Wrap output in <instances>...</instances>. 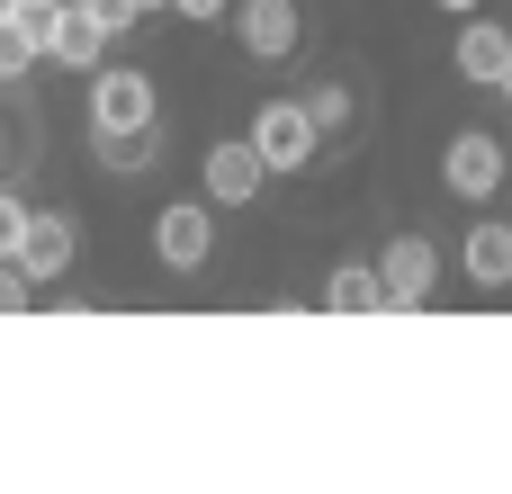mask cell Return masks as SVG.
I'll list each match as a JSON object with an SVG mask.
<instances>
[{
  "label": "cell",
  "instance_id": "obj_22",
  "mask_svg": "<svg viewBox=\"0 0 512 494\" xmlns=\"http://www.w3.org/2000/svg\"><path fill=\"white\" fill-rule=\"evenodd\" d=\"M9 9H18V0H0V18H9Z\"/></svg>",
  "mask_w": 512,
  "mask_h": 494
},
{
  "label": "cell",
  "instance_id": "obj_16",
  "mask_svg": "<svg viewBox=\"0 0 512 494\" xmlns=\"http://www.w3.org/2000/svg\"><path fill=\"white\" fill-rule=\"evenodd\" d=\"M306 108H315V126H324V135H333V126H351V90H342V81H324Z\"/></svg>",
  "mask_w": 512,
  "mask_h": 494
},
{
  "label": "cell",
  "instance_id": "obj_13",
  "mask_svg": "<svg viewBox=\"0 0 512 494\" xmlns=\"http://www.w3.org/2000/svg\"><path fill=\"white\" fill-rule=\"evenodd\" d=\"M36 54H45V45H36V27L9 9V18H0V81H27V72H36Z\"/></svg>",
  "mask_w": 512,
  "mask_h": 494
},
{
  "label": "cell",
  "instance_id": "obj_18",
  "mask_svg": "<svg viewBox=\"0 0 512 494\" xmlns=\"http://www.w3.org/2000/svg\"><path fill=\"white\" fill-rule=\"evenodd\" d=\"M81 9H90V18H99V27H108V36H126V27H135V18H144V0H81Z\"/></svg>",
  "mask_w": 512,
  "mask_h": 494
},
{
  "label": "cell",
  "instance_id": "obj_11",
  "mask_svg": "<svg viewBox=\"0 0 512 494\" xmlns=\"http://www.w3.org/2000/svg\"><path fill=\"white\" fill-rule=\"evenodd\" d=\"M45 54H54V63H72V72H99V54H108V27H99V18H90V9L72 0V9L54 18V36H45Z\"/></svg>",
  "mask_w": 512,
  "mask_h": 494
},
{
  "label": "cell",
  "instance_id": "obj_1",
  "mask_svg": "<svg viewBox=\"0 0 512 494\" xmlns=\"http://www.w3.org/2000/svg\"><path fill=\"white\" fill-rule=\"evenodd\" d=\"M144 126H162L153 72H135V63H108V72H90V135H144Z\"/></svg>",
  "mask_w": 512,
  "mask_h": 494
},
{
  "label": "cell",
  "instance_id": "obj_19",
  "mask_svg": "<svg viewBox=\"0 0 512 494\" xmlns=\"http://www.w3.org/2000/svg\"><path fill=\"white\" fill-rule=\"evenodd\" d=\"M180 18H225V0H171Z\"/></svg>",
  "mask_w": 512,
  "mask_h": 494
},
{
  "label": "cell",
  "instance_id": "obj_20",
  "mask_svg": "<svg viewBox=\"0 0 512 494\" xmlns=\"http://www.w3.org/2000/svg\"><path fill=\"white\" fill-rule=\"evenodd\" d=\"M441 9H486V0H441Z\"/></svg>",
  "mask_w": 512,
  "mask_h": 494
},
{
  "label": "cell",
  "instance_id": "obj_23",
  "mask_svg": "<svg viewBox=\"0 0 512 494\" xmlns=\"http://www.w3.org/2000/svg\"><path fill=\"white\" fill-rule=\"evenodd\" d=\"M504 99H512V72H504Z\"/></svg>",
  "mask_w": 512,
  "mask_h": 494
},
{
  "label": "cell",
  "instance_id": "obj_4",
  "mask_svg": "<svg viewBox=\"0 0 512 494\" xmlns=\"http://www.w3.org/2000/svg\"><path fill=\"white\" fill-rule=\"evenodd\" d=\"M441 180H450V198H468V207H477V198H495V189L512 180V153L495 144V135H477V126H468V135H450Z\"/></svg>",
  "mask_w": 512,
  "mask_h": 494
},
{
  "label": "cell",
  "instance_id": "obj_10",
  "mask_svg": "<svg viewBox=\"0 0 512 494\" xmlns=\"http://www.w3.org/2000/svg\"><path fill=\"white\" fill-rule=\"evenodd\" d=\"M450 63H459L468 81L504 90V72H512V36L495 27V18H468V27H459V45H450Z\"/></svg>",
  "mask_w": 512,
  "mask_h": 494
},
{
  "label": "cell",
  "instance_id": "obj_7",
  "mask_svg": "<svg viewBox=\"0 0 512 494\" xmlns=\"http://www.w3.org/2000/svg\"><path fill=\"white\" fill-rule=\"evenodd\" d=\"M234 36H243V54L252 63H279V54H297V0H243L234 9Z\"/></svg>",
  "mask_w": 512,
  "mask_h": 494
},
{
  "label": "cell",
  "instance_id": "obj_15",
  "mask_svg": "<svg viewBox=\"0 0 512 494\" xmlns=\"http://www.w3.org/2000/svg\"><path fill=\"white\" fill-rule=\"evenodd\" d=\"M27 225H36V207H27L18 189H0V261H18V243H27Z\"/></svg>",
  "mask_w": 512,
  "mask_h": 494
},
{
  "label": "cell",
  "instance_id": "obj_9",
  "mask_svg": "<svg viewBox=\"0 0 512 494\" xmlns=\"http://www.w3.org/2000/svg\"><path fill=\"white\" fill-rule=\"evenodd\" d=\"M315 306H333V315H396V288H387V270L378 261H342L333 279H324V297Z\"/></svg>",
  "mask_w": 512,
  "mask_h": 494
},
{
  "label": "cell",
  "instance_id": "obj_2",
  "mask_svg": "<svg viewBox=\"0 0 512 494\" xmlns=\"http://www.w3.org/2000/svg\"><path fill=\"white\" fill-rule=\"evenodd\" d=\"M252 144H261V162H270V171H306V162H315V144H324V126H315V108L270 99V108L252 117Z\"/></svg>",
  "mask_w": 512,
  "mask_h": 494
},
{
  "label": "cell",
  "instance_id": "obj_17",
  "mask_svg": "<svg viewBox=\"0 0 512 494\" xmlns=\"http://www.w3.org/2000/svg\"><path fill=\"white\" fill-rule=\"evenodd\" d=\"M27 306H36V279L18 261H0V315H27Z\"/></svg>",
  "mask_w": 512,
  "mask_h": 494
},
{
  "label": "cell",
  "instance_id": "obj_12",
  "mask_svg": "<svg viewBox=\"0 0 512 494\" xmlns=\"http://www.w3.org/2000/svg\"><path fill=\"white\" fill-rule=\"evenodd\" d=\"M459 270H468L477 288H512V225H468Z\"/></svg>",
  "mask_w": 512,
  "mask_h": 494
},
{
  "label": "cell",
  "instance_id": "obj_5",
  "mask_svg": "<svg viewBox=\"0 0 512 494\" xmlns=\"http://www.w3.org/2000/svg\"><path fill=\"white\" fill-rule=\"evenodd\" d=\"M198 180H207V198H216V207H252V198H261V180H270V162H261V144H252V135H234V144H207Z\"/></svg>",
  "mask_w": 512,
  "mask_h": 494
},
{
  "label": "cell",
  "instance_id": "obj_6",
  "mask_svg": "<svg viewBox=\"0 0 512 494\" xmlns=\"http://www.w3.org/2000/svg\"><path fill=\"white\" fill-rule=\"evenodd\" d=\"M378 270H387V288H396V315H414V306H432V288H441V252H432L423 234H396Z\"/></svg>",
  "mask_w": 512,
  "mask_h": 494
},
{
  "label": "cell",
  "instance_id": "obj_21",
  "mask_svg": "<svg viewBox=\"0 0 512 494\" xmlns=\"http://www.w3.org/2000/svg\"><path fill=\"white\" fill-rule=\"evenodd\" d=\"M144 9H171V0H144Z\"/></svg>",
  "mask_w": 512,
  "mask_h": 494
},
{
  "label": "cell",
  "instance_id": "obj_8",
  "mask_svg": "<svg viewBox=\"0 0 512 494\" xmlns=\"http://www.w3.org/2000/svg\"><path fill=\"white\" fill-rule=\"evenodd\" d=\"M72 252H81V234H72V216H54V207H36V225H27V243H18V270L45 288V279H63L72 270Z\"/></svg>",
  "mask_w": 512,
  "mask_h": 494
},
{
  "label": "cell",
  "instance_id": "obj_14",
  "mask_svg": "<svg viewBox=\"0 0 512 494\" xmlns=\"http://www.w3.org/2000/svg\"><path fill=\"white\" fill-rule=\"evenodd\" d=\"M153 135H162V126H144V135H99V162L126 180V171H144V162H153Z\"/></svg>",
  "mask_w": 512,
  "mask_h": 494
},
{
  "label": "cell",
  "instance_id": "obj_3",
  "mask_svg": "<svg viewBox=\"0 0 512 494\" xmlns=\"http://www.w3.org/2000/svg\"><path fill=\"white\" fill-rule=\"evenodd\" d=\"M207 207L216 198H180V207L153 216V261L162 270H207V252H216V216Z\"/></svg>",
  "mask_w": 512,
  "mask_h": 494
}]
</instances>
